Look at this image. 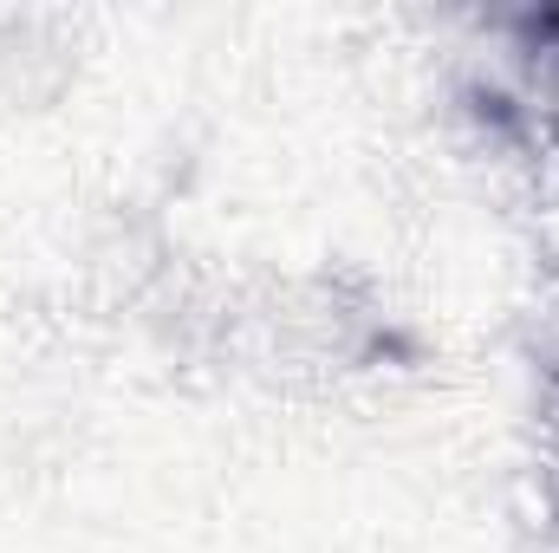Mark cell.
Segmentation results:
<instances>
[{"label":"cell","mask_w":559,"mask_h":553,"mask_svg":"<svg viewBox=\"0 0 559 553\" xmlns=\"http://www.w3.org/2000/svg\"><path fill=\"white\" fill-rule=\"evenodd\" d=\"M514 209L527 228V255L540 261L547 280H559V143H540L527 156V183H521Z\"/></svg>","instance_id":"1"},{"label":"cell","mask_w":559,"mask_h":553,"mask_svg":"<svg viewBox=\"0 0 559 553\" xmlns=\"http://www.w3.org/2000/svg\"><path fill=\"white\" fill-rule=\"evenodd\" d=\"M534 430H540L547 469H559V365L554 372H540V391H534Z\"/></svg>","instance_id":"2"}]
</instances>
